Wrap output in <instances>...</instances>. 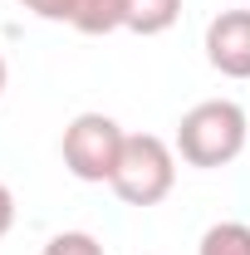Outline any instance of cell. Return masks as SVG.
<instances>
[{"label": "cell", "mask_w": 250, "mask_h": 255, "mask_svg": "<svg viewBox=\"0 0 250 255\" xmlns=\"http://www.w3.org/2000/svg\"><path fill=\"white\" fill-rule=\"evenodd\" d=\"M177 157L187 167L216 172L226 162H236L250 147V108H241L236 98H206L182 113L177 137H172Z\"/></svg>", "instance_id": "1"}, {"label": "cell", "mask_w": 250, "mask_h": 255, "mask_svg": "<svg viewBox=\"0 0 250 255\" xmlns=\"http://www.w3.org/2000/svg\"><path fill=\"white\" fill-rule=\"evenodd\" d=\"M113 196L123 206H157L177 187V147L157 132H127L118 172H113Z\"/></svg>", "instance_id": "2"}, {"label": "cell", "mask_w": 250, "mask_h": 255, "mask_svg": "<svg viewBox=\"0 0 250 255\" xmlns=\"http://www.w3.org/2000/svg\"><path fill=\"white\" fill-rule=\"evenodd\" d=\"M123 142H127L123 123L89 108V113H74V118H69V128H64V137H59V157H64V167H69L79 182L103 187V182H113V172H118Z\"/></svg>", "instance_id": "3"}, {"label": "cell", "mask_w": 250, "mask_h": 255, "mask_svg": "<svg viewBox=\"0 0 250 255\" xmlns=\"http://www.w3.org/2000/svg\"><path fill=\"white\" fill-rule=\"evenodd\" d=\"M206 64L226 79H250V10H221L206 25Z\"/></svg>", "instance_id": "4"}, {"label": "cell", "mask_w": 250, "mask_h": 255, "mask_svg": "<svg viewBox=\"0 0 250 255\" xmlns=\"http://www.w3.org/2000/svg\"><path fill=\"white\" fill-rule=\"evenodd\" d=\"M182 20V0H127V30L152 39Z\"/></svg>", "instance_id": "5"}, {"label": "cell", "mask_w": 250, "mask_h": 255, "mask_svg": "<svg viewBox=\"0 0 250 255\" xmlns=\"http://www.w3.org/2000/svg\"><path fill=\"white\" fill-rule=\"evenodd\" d=\"M74 30L79 34L127 30V0H79V5H74Z\"/></svg>", "instance_id": "6"}, {"label": "cell", "mask_w": 250, "mask_h": 255, "mask_svg": "<svg viewBox=\"0 0 250 255\" xmlns=\"http://www.w3.org/2000/svg\"><path fill=\"white\" fill-rule=\"evenodd\" d=\"M196 255H250V226L246 221H216L201 231Z\"/></svg>", "instance_id": "7"}, {"label": "cell", "mask_w": 250, "mask_h": 255, "mask_svg": "<svg viewBox=\"0 0 250 255\" xmlns=\"http://www.w3.org/2000/svg\"><path fill=\"white\" fill-rule=\"evenodd\" d=\"M39 255H108V251H103V241L89 236V231H59V236L44 241Z\"/></svg>", "instance_id": "8"}, {"label": "cell", "mask_w": 250, "mask_h": 255, "mask_svg": "<svg viewBox=\"0 0 250 255\" xmlns=\"http://www.w3.org/2000/svg\"><path fill=\"white\" fill-rule=\"evenodd\" d=\"M30 15H39V20H49V25H74V5L79 0H20Z\"/></svg>", "instance_id": "9"}, {"label": "cell", "mask_w": 250, "mask_h": 255, "mask_svg": "<svg viewBox=\"0 0 250 255\" xmlns=\"http://www.w3.org/2000/svg\"><path fill=\"white\" fill-rule=\"evenodd\" d=\"M10 231H15V191L0 182V241H5Z\"/></svg>", "instance_id": "10"}, {"label": "cell", "mask_w": 250, "mask_h": 255, "mask_svg": "<svg viewBox=\"0 0 250 255\" xmlns=\"http://www.w3.org/2000/svg\"><path fill=\"white\" fill-rule=\"evenodd\" d=\"M5 79H10V69H5V54H0V94H5Z\"/></svg>", "instance_id": "11"}]
</instances>
